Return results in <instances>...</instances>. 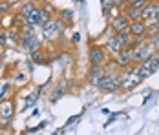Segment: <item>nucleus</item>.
Returning <instances> with one entry per match:
<instances>
[{"label": "nucleus", "instance_id": "obj_10", "mask_svg": "<svg viewBox=\"0 0 159 135\" xmlns=\"http://www.w3.org/2000/svg\"><path fill=\"white\" fill-rule=\"evenodd\" d=\"M104 73H106L104 66H101V64H92V66H90V71H88V80H90L92 84H97V80L104 75Z\"/></svg>", "mask_w": 159, "mask_h": 135}, {"label": "nucleus", "instance_id": "obj_30", "mask_svg": "<svg viewBox=\"0 0 159 135\" xmlns=\"http://www.w3.org/2000/svg\"><path fill=\"white\" fill-rule=\"evenodd\" d=\"M152 55H154V57H157V59H159V47H157V49H154V53H152Z\"/></svg>", "mask_w": 159, "mask_h": 135}, {"label": "nucleus", "instance_id": "obj_12", "mask_svg": "<svg viewBox=\"0 0 159 135\" xmlns=\"http://www.w3.org/2000/svg\"><path fill=\"white\" fill-rule=\"evenodd\" d=\"M31 60L35 62V64L44 66V64H48V53H46L42 47H37V49L31 51Z\"/></svg>", "mask_w": 159, "mask_h": 135}, {"label": "nucleus", "instance_id": "obj_29", "mask_svg": "<svg viewBox=\"0 0 159 135\" xmlns=\"http://www.w3.org/2000/svg\"><path fill=\"white\" fill-rule=\"evenodd\" d=\"M71 40H73V42H79V33H75V35L71 37Z\"/></svg>", "mask_w": 159, "mask_h": 135}, {"label": "nucleus", "instance_id": "obj_22", "mask_svg": "<svg viewBox=\"0 0 159 135\" xmlns=\"http://www.w3.org/2000/svg\"><path fill=\"white\" fill-rule=\"evenodd\" d=\"M0 13H2V16H4V15H9V13H11V2H9V0H4V2H0Z\"/></svg>", "mask_w": 159, "mask_h": 135}, {"label": "nucleus", "instance_id": "obj_25", "mask_svg": "<svg viewBox=\"0 0 159 135\" xmlns=\"http://www.w3.org/2000/svg\"><path fill=\"white\" fill-rule=\"evenodd\" d=\"M7 46V33H6V29H0V47L4 49Z\"/></svg>", "mask_w": 159, "mask_h": 135}, {"label": "nucleus", "instance_id": "obj_1", "mask_svg": "<svg viewBox=\"0 0 159 135\" xmlns=\"http://www.w3.org/2000/svg\"><path fill=\"white\" fill-rule=\"evenodd\" d=\"M102 93H113V91L121 90V80H119V73H104L97 80L95 84Z\"/></svg>", "mask_w": 159, "mask_h": 135}, {"label": "nucleus", "instance_id": "obj_7", "mask_svg": "<svg viewBox=\"0 0 159 135\" xmlns=\"http://www.w3.org/2000/svg\"><path fill=\"white\" fill-rule=\"evenodd\" d=\"M13 102L9 101V99H4V101H0V120H4V122H7V120L13 117Z\"/></svg>", "mask_w": 159, "mask_h": 135}, {"label": "nucleus", "instance_id": "obj_19", "mask_svg": "<svg viewBox=\"0 0 159 135\" xmlns=\"http://www.w3.org/2000/svg\"><path fill=\"white\" fill-rule=\"evenodd\" d=\"M59 20L62 24H71L73 22V11L71 9H61L59 11Z\"/></svg>", "mask_w": 159, "mask_h": 135}, {"label": "nucleus", "instance_id": "obj_32", "mask_svg": "<svg viewBox=\"0 0 159 135\" xmlns=\"http://www.w3.org/2000/svg\"><path fill=\"white\" fill-rule=\"evenodd\" d=\"M144 2H152V4H156V2H157V0H144Z\"/></svg>", "mask_w": 159, "mask_h": 135}, {"label": "nucleus", "instance_id": "obj_27", "mask_svg": "<svg viewBox=\"0 0 159 135\" xmlns=\"http://www.w3.org/2000/svg\"><path fill=\"white\" fill-rule=\"evenodd\" d=\"M113 6H115L117 9H123V7L126 6V0H113Z\"/></svg>", "mask_w": 159, "mask_h": 135}, {"label": "nucleus", "instance_id": "obj_24", "mask_svg": "<svg viewBox=\"0 0 159 135\" xmlns=\"http://www.w3.org/2000/svg\"><path fill=\"white\" fill-rule=\"evenodd\" d=\"M101 4H102V11L108 15V11L111 9H115V6H113V0H101Z\"/></svg>", "mask_w": 159, "mask_h": 135}, {"label": "nucleus", "instance_id": "obj_4", "mask_svg": "<svg viewBox=\"0 0 159 135\" xmlns=\"http://www.w3.org/2000/svg\"><path fill=\"white\" fill-rule=\"evenodd\" d=\"M106 62H108V51H106V47L93 44L90 47V64H101V66H104Z\"/></svg>", "mask_w": 159, "mask_h": 135}, {"label": "nucleus", "instance_id": "obj_23", "mask_svg": "<svg viewBox=\"0 0 159 135\" xmlns=\"http://www.w3.org/2000/svg\"><path fill=\"white\" fill-rule=\"evenodd\" d=\"M146 38H148V46H150L152 49H157L159 47V33L152 35V37H146Z\"/></svg>", "mask_w": 159, "mask_h": 135}, {"label": "nucleus", "instance_id": "obj_15", "mask_svg": "<svg viewBox=\"0 0 159 135\" xmlns=\"http://www.w3.org/2000/svg\"><path fill=\"white\" fill-rule=\"evenodd\" d=\"M123 13L130 18V20H137V18H141V7H135V6H125L123 7Z\"/></svg>", "mask_w": 159, "mask_h": 135}, {"label": "nucleus", "instance_id": "obj_11", "mask_svg": "<svg viewBox=\"0 0 159 135\" xmlns=\"http://www.w3.org/2000/svg\"><path fill=\"white\" fill-rule=\"evenodd\" d=\"M113 37H115V40L119 42V46L121 47H130V44H132V33L128 29H125V31H119V33H113Z\"/></svg>", "mask_w": 159, "mask_h": 135}, {"label": "nucleus", "instance_id": "obj_2", "mask_svg": "<svg viewBox=\"0 0 159 135\" xmlns=\"http://www.w3.org/2000/svg\"><path fill=\"white\" fill-rule=\"evenodd\" d=\"M20 46H22L26 51H30V53H31L33 49L40 47V40H39V37H37L33 31L22 29V31H20Z\"/></svg>", "mask_w": 159, "mask_h": 135}, {"label": "nucleus", "instance_id": "obj_28", "mask_svg": "<svg viewBox=\"0 0 159 135\" xmlns=\"http://www.w3.org/2000/svg\"><path fill=\"white\" fill-rule=\"evenodd\" d=\"M154 18H156V20H159V0L156 2V11H154Z\"/></svg>", "mask_w": 159, "mask_h": 135}, {"label": "nucleus", "instance_id": "obj_8", "mask_svg": "<svg viewBox=\"0 0 159 135\" xmlns=\"http://www.w3.org/2000/svg\"><path fill=\"white\" fill-rule=\"evenodd\" d=\"M130 53H132V49H130V47H121V51H119L117 55H113V60L119 64V68H126V66L132 64Z\"/></svg>", "mask_w": 159, "mask_h": 135}, {"label": "nucleus", "instance_id": "obj_31", "mask_svg": "<svg viewBox=\"0 0 159 135\" xmlns=\"http://www.w3.org/2000/svg\"><path fill=\"white\" fill-rule=\"evenodd\" d=\"M2 66H4V62H2V55H0V70H2Z\"/></svg>", "mask_w": 159, "mask_h": 135}, {"label": "nucleus", "instance_id": "obj_3", "mask_svg": "<svg viewBox=\"0 0 159 135\" xmlns=\"http://www.w3.org/2000/svg\"><path fill=\"white\" fill-rule=\"evenodd\" d=\"M152 53H154V49H152L148 44H144V46H141V47H135V49H132V53H130L132 64H134V66L141 64V62H144L146 59H150V57H152Z\"/></svg>", "mask_w": 159, "mask_h": 135}, {"label": "nucleus", "instance_id": "obj_5", "mask_svg": "<svg viewBox=\"0 0 159 135\" xmlns=\"http://www.w3.org/2000/svg\"><path fill=\"white\" fill-rule=\"evenodd\" d=\"M61 31L62 28L59 29V22L51 16L48 22H44L42 24V37H44V40H51L53 37H57V35H61Z\"/></svg>", "mask_w": 159, "mask_h": 135}, {"label": "nucleus", "instance_id": "obj_35", "mask_svg": "<svg viewBox=\"0 0 159 135\" xmlns=\"http://www.w3.org/2000/svg\"><path fill=\"white\" fill-rule=\"evenodd\" d=\"M0 2H4V0H0Z\"/></svg>", "mask_w": 159, "mask_h": 135}, {"label": "nucleus", "instance_id": "obj_20", "mask_svg": "<svg viewBox=\"0 0 159 135\" xmlns=\"http://www.w3.org/2000/svg\"><path fill=\"white\" fill-rule=\"evenodd\" d=\"M39 16H40V24L48 22L49 18H51V9H49V6H39Z\"/></svg>", "mask_w": 159, "mask_h": 135}, {"label": "nucleus", "instance_id": "obj_14", "mask_svg": "<svg viewBox=\"0 0 159 135\" xmlns=\"http://www.w3.org/2000/svg\"><path fill=\"white\" fill-rule=\"evenodd\" d=\"M146 22V28H144V37H152L159 33V20L156 18H150V20H144Z\"/></svg>", "mask_w": 159, "mask_h": 135}, {"label": "nucleus", "instance_id": "obj_16", "mask_svg": "<svg viewBox=\"0 0 159 135\" xmlns=\"http://www.w3.org/2000/svg\"><path fill=\"white\" fill-rule=\"evenodd\" d=\"M6 33H7V42H11L13 46H20V29L11 26L9 29H6Z\"/></svg>", "mask_w": 159, "mask_h": 135}, {"label": "nucleus", "instance_id": "obj_13", "mask_svg": "<svg viewBox=\"0 0 159 135\" xmlns=\"http://www.w3.org/2000/svg\"><path fill=\"white\" fill-rule=\"evenodd\" d=\"M37 7H39V6H37V4H35L33 0H28V2H24V4H22L20 7H18V13L24 16V18H26V22H28L30 15H31V13L35 11V9H37Z\"/></svg>", "mask_w": 159, "mask_h": 135}, {"label": "nucleus", "instance_id": "obj_18", "mask_svg": "<svg viewBox=\"0 0 159 135\" xmlns=\"http://www.w3.org/2000/svg\"><path fill=\"white\" fill-rule=\"evenodd\" d=\"M106 51L110 53L111 57H113V55H117V53L121 51V46H119V42L115 40V37H113V35L106 40Z\"/></svg>", "mask_w": 159, "mask_h": 135}, {"label": "nucleus", "instance_id": "obj_34", "mask_svg": "<svg viewBox=\"0 0 159 135\" xmlns=\"http://www.w3.org/2000/svg\"><path fill=\"white\" fill-rule=\"evenodd\" d=\"M0 53H2V47H0Z\"/></svg>", "mask_w": 159, "mask_h": 135}, {"label": "nucleus", "instance_id": "obj_26", "mask_svg": "<svg viewBox=\"0 0 159 135\" xmlns=\"http://www.w3.org/2000/svg\"><path fill=\"white\" fill-rule=\"evenodd\" d=\"M126 4L128 6H135V7H143L146 2L144 0H126Z\"/></svg>", "mask_w": 159, "mask_h": 135}, {"label": "nucleus", "instance_id": "obj_21", "mask_svg": "<svg viewBox=\"0 0 159 135\" xmlns=\"http://www.w3.org/2000/svg\"><path fill=\"white\" fill-rule=\"evenodd\" d=\"M62 95H64V82H61V84L55 88V91L51 93V102H55V101H57V99H61Z\"/></svg>", "mask_w": 159, "mask_h": 135}, {"label": "nucleus", "instance_id": "obj_17", "mask_svg": "<svg viewBox=\"0 0 159 135\" xmlns=\"http://www.w3.org/2000/svg\"><path fill=\"white\" fill-rule=\"evenodd\" d=\"M154 11H156V4L146 2L143 7H141V18H143V20H150V18H154Z\"/></svg>", "mask_w": 159, "mask_h": 135}, {"label": "nucleus", "instance_id": "obj_33", "mask_svg": "<svg viewBox=\"0 0 159 135\" xmlns=\"http://www.w3.org/2000/svg\"><path fill=\"white\" fill-rule=\"evenodd\" d=\"M0 20H2V13H0Z\"/></svg>", "mask_w": 159, "mask_h": 135}, {"label": "nucleus", "instance_id": "obj_9", "mask_svg": "<svg viewBox=\"0 0 159 135\" xmlns=\"http://www.w3.org/2000/svg\"><path fill=\"white\" fill-rule=\"evenodd\" d=\"M144 28H146V22L143 18H137V20H130L128 31L132 33V37H144Z\"/></svg>", "mask_w": 159, "mask_h": 135}, {"label": "nucleus", "instance_id": "obj_6", "mask_svg": "<svg viewBox=\"0 0 159 135\" xmlns=\"http://www.w3.org/2000/svg\"><path fill=\"white\" fill-rule=\"evenodd\" d=\"M128 26H130V18H128L125 13H117V15L111 18V22H110L111 33H119V31H125V29H128Z\"/></svg>", "mask_w": 159, "mask_h": 135}]
</instances>
